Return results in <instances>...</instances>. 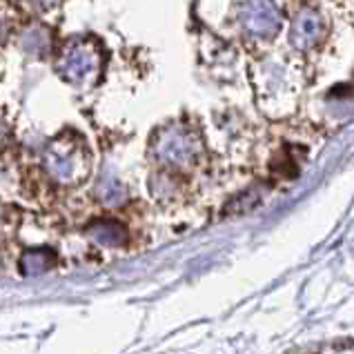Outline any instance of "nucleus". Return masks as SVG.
<instances>
[{"instance_id": "f257e3e1", "label": "nucleus", "mask_w": 354, "mask_h": 354, "mask_svg": "<svg viewBox=\"0 0 354 354\" xmlns=\"http://www.w3.org/2000/svg\"><path fill=\"white\" fill-rule=\"evenodd\" d=\"M105 69V52L96 38H74L56 58V72L74 87H94Z\"/></svg>"}, {"instance_id": "f03ea898", "label": "nucleus", "mask_w": 354, "mask_h": 354, "mask_svg": "<svg viewBox=\"0 0 354 354\" xmlns=\"http://www.w3.org/2000/svg\"><path fill=\"white\" fill-rule=\"evenodd\" d=\"M45 169L63 185H78L89 174V151L74 134L54 138L45 151Z\"/></svg>"}, {"instance_id": "7ed1b4c3", "label": "nucleus", "mask_w": 354, "mask_h": 354, "mask_svg": "<svg viewBox=\"0 0 354 354\" xmlns=\"http://www.w3.org/2000/svg\"><path fill=\"white\" fill-rule=\"evenodd\" d=\"M154 156L171 169H189L201 154V140L185 125H167L154 138Z\"/></svg>"}, {"instance_id": "20e7f679", "label": "nucleus", "mask_w": 354, "mask_h": 354, "mask_svg": "<svg viewBox=\"0 0 354 354\" xmlns=\"http://www.w3.org/2000/svg\"><path fill=\"white\" fill-rule=\"evenodd\" d=\"M239 9L243 29L252 36L270 38L281 29V14L274 3H243Z\"/></svg>"}, {"instance_id": "39448f33", "label": "nucleus", "mask_w": 354, "mask_h": 354, "mask_svg": "<svg viewBox=\"0 0 354 354\" xmlns=\"http://www.w3.org/2000/svg\"><path fill=\"white\" fill-rule=\"evenodd\" d=\"M323 34V25L317 12L312 9H303L295 16L290 27V40L299 52H308V49L317 47Z\"/></svg>"}, {"instance_id": "423d86ee", "label": "nucleus", "mask_w": 354, "mask_h": 354, "mask_svg": "<svg viewBox=\"0 0 354 354\" xmlns=\"http://www.w3.org/2000/svg\"><path fill=\"white\" fill-rule=\"evenodd\" d=\"M89 236L96 243L105 248H123L127 241V232L125 227L118 223V221L105 218V221H96V223L89 225Z\"/></svg>"}, {"instance_id": "0eeeda50", "label": "nucleus", "mask_w": 354, "mask_h": 354, "mask_svg": "<svg viewBox=\"0 0 354 354\" xmlns=\"http://www.w3.org/2000/svg\"><path fill=\"white\" fill-rule=\"evenodd\" d=\"M56 266V254L49 248H36V250H27L23 257H20L18 268L25 277H38L45 274L47 270H52Z\"/></svg>"}, {"instance_id": "6e6552de", "label": "nucleus", "mask_w": 354, "mask_h": 354, "mask_svg": "<svg viewBox=\"0 0 354 354\" xmlns=\"http://www.w3.org/2000/svg\"><path fill=\"white\" fill-rule=\"evenodd\" d=\"M23 47L29 54H45L49 49V32L43 27L29 29L23 36Z\"/></svg>"}]
</instances>
